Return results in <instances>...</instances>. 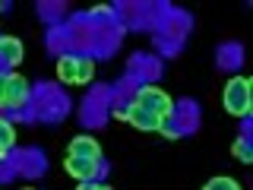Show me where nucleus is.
Masks as SVG:
<instances>
[{"mask_svg": "<svg viewBox=\"0 0 253 190\" xmlns=\"http://www.w3.org/2000/svg\"><path fill=\"white\" fill-rule=\"evenodd\" d=\"M203 190H241V184L234 178H212Z\"/></svg>", "mask_w": 253, "mask_h": 190, "instance_id": "nucleus-11", "label": "nucleus"}, {"mask_svg": "<svg viewBox=\"0 0 253 190\" xmlns=\"http://www.w3.org/2000/svg\"><path fill=\"white\" fill-rule=\"evenodd\" d=\"M117 117H121V121H126V124H133L136 130H146V133H162V127H165L162 117L149 114V111L139 108V105H130L126 111H117Z\"/></svg>", "mask_w": 253, "mask_h": 190, "instance_id": "nucleus-3", "label": "nucleus"}, {"mask_svg": "<svg viewBox=\"0 0 253 190\" xmlns=\"http://www.w3.org/2000/svg\"><path fill=\"white\" fill-rule=\"evenodd\" d=\"M92 76H95V63H92L89 57H79V60H76V83L83 86V83H89Z\"/></svg>", "mask_w": 253, "mask_h": 190, "instance_id": "nucleus-9", "label": "nucleus"}, {"mask_svg": "<svg viewBox=\"0 0 253 190\" xmlns=\"http://www.w3.org/2000/svg\"><path fill=\"white\" fill-rule=\"evenodd\" d=\"M3 155H6V149H3V146H0V158H3Z\"/></svg>", "mask_w": 253, "mask_h": 190, "instance_id": "nucleus-15", "label": "nucleus"}, {"mask_svg": "<svg viewBox=\"0 0 253 190\" xmlns=\"http://www.w3.org/2000/svg\"><path fill=\"white\" fill-rule=\"evenodd\" d=\"M67 174H73L76 181H92L95 171H98V162H92V158H76V155H67Z\"/></svg>", "mask_w": 253, "mask_h": 190, "instance_id": "nucleus-5", "label": "nucleus"}, {"mask_svg": "<svg viewBox=\"0 0 253 190\" xmlns=\"http://www.w3.org/2000/svg\"><path fill=\"white\" fill-rule=\"evenodd\" d=\"M133 105L146 108L149 114L162 117V121H165V117H171V111H174L171 95L162 92V89H155V86H142V89H136V95H133Z\"/></svg>", "mask_w": 253, "mask_h": 190, "instance_id": "nucleus-2", "label": "nucleus"}, {"mask_svg": "<svg viewBox=\"0 0 253 190\" xmlns=\"http://www.w3.org/2000/svg\"><path fill=\"white\" fill-rule=\"evenodd\" d=\"M250 105H253L250 79H247V76H234V79H228V86H225V108H228V114H234V117H247V114H250Z\"/></svg>", "mask_w": 253, "mask_h": 190, "instance_id": "nucleus-1", "label": "nucleus"}, {"mask_svg": "<svg viewBox=\"0 0 253 190\" xmlns=\"http://www.w3.org/2000/svg\"><path fill=\"white\" fill-rule=\"evenodd\" d=\"M76 60L73 54H63V57L57 60V76H60V83H70V86H76Z\"/></svg>", "mask_w": 253, "mask_h": 190, "instance_id": "nucleus-8", "label": "nucleus"}, {"mask_svg": "<svg viewBox=\"0 0 253 190\" xmlns=\"http://www.w3.org/2000/svg\"><path fill=\"white\" fill-rule=\"evenodd\" d=\"M79 190H98L95 184H89V181H83V184H79Z\"/></svg>", "mask_w": 253, "mask_h": 190, "instance_id": "nucleus-14", "label": "nucleus"}, {"mask_svg": "<svg viewBox=\"0 0 253 190\" xmlns=\"http://www.w3.org/2000/svg\"><path fill=\"white\" fill-rule=\"evenodd\" d=\"M70 155L76 158H92V162H101V146L92 137H76L70 142Z\"/></svg>", "mask_w": 253, "mask_h": 190, "instance_id": "nucleus-6", "label": "nucleus"}, {"mask_svg": "<svg viewBox=\"0 0 253 190\" xmlns=\"http://www.w3.org/2000/svg\"><path fill=\"white\" fill-rule=\"evenodd\" d=\"M0 60H6V63H19V60H22V45H19V38L0 35Z\"/></svg>", "mask_w": 253, "mask_h": 190, "instance_id": "nucleus-7", "label": "nucleus"}, {"mask_svg": "<svg viewBox=\"0 0 253 190\" xmlns=\"http://www.w3.org/2000/svg\"><path fill=\"white\" fill-rule=\"evenodd\" d=\"M26 101H29V83H26L19 73H10V76H6V98H3V108H22Z\"/></svg>", "mask_w": 253, "mask_h": 190, "instance_id": "nucleus-4", "label": "nucleus"}, {"mask_svg": "<svg viewBox=\"0 0 253 190\" xmlns=\"http://www.w3.org/2000/svg\"><path fill=\"white\" fill-rule=\"evenodd\" d=\"M231 152H234L237 158H241V162H247V165L253 162V152H250V146H247V140H237V142H234V146H231Z\"/></svg>", "mask_w": 253, "mask_h": 190, "instance_id": "nucleus-12", "label": "nucleus"}, {"mask_svg": "<svg viewBox=\"0 0 253 190\" xmlns=\"http://www.w3.org/2000/svg\"><path fill=\"white\" fill-rule=\"evenodd\" d=\"M3 98H6V76L0 73V108H3Z\"/></svg>", "mask_w": 253, "mask_h": 190, "instance_id": "nucleus-13", "label": "nucleus"}, {"mask_svg": "<svg viewBox=\"0 0 253 190\" xmlns=\"http://www.w3.org/2000/svg\"><path fill=\"white\" fill-rule=\"evenodd\" d=\"M13 142H16V130H13V127L3 121V117H0V146H3L6 152H10V149H13Z\"/></svg>", "mask_w": 253, "mask_h": 190, "instance_id": "nucleus-10", "label": "nucleus"}, {"mask_svg": "<svg viewBox=\"0 0 253 190\" xmlns=\"http://www.w3.org/2000/svg\"><path fill=\"white\" fill-rule=\"evenodd\" d=\"M98 190H108V187H98Z\"/></svg>", "mask_w": 253, "mask_h": 190, "instance_id": "nucleus-16", "label": "nucleus"}]
</instances>
